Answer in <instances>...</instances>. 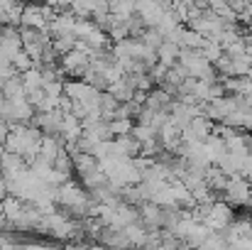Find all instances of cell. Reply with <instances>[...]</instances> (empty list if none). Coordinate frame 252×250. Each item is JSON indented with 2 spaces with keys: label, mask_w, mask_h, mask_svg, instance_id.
Wrapping results in <instances>:
<instances>
[]
</instances>
